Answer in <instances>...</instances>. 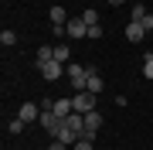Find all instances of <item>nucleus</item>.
Masks as SVG:
<instances>
[{"mask_svg":"<svg viewBox=\"0 0 153 150\" xmlns=\"http://www.w3.org/2000/svg\"><path fill=\"white\" fill-rule=\"evenodd\" d=\"M109 4H112V7H123V4H126V0H109Z\"/></svg>","mask_w":153,"mask_h":150,"instance_id":"5701e85b","label":"nucleus"},{"mask_svg":"<svg viewBox=\"0 0 153 150\" xmlns=\"http://www.w3.org/2000/svg\"><path fill=\"white\" fill-rule=\"evenodd\" d=\"M0 45H4V48L17 45V34H14V31H4V34H0Z\"/></svg>","mask_w":153,"mask_h":150,"instance_id":"4468645a","label":"nucleus"},{"mask_svg":"<svg viewBox=\"0 0 153 150\" xmlns=\"http://www.w3.org/2000/svg\"><path fill=\"white\" fill-rule=\"evenodd\" d=\"M71 106H75V113H92L95 109V92H75V99H71Z\"/></svg>","mask_w":153,"mask_h":150,"instance_id":"f03ea898","label":"nucleus"},{"mask_svg":"<svg viewBox=\"0 0 153 150\" xmlns=\"http://www.w3.org/2000/svg\"><path fill=\"white\" fill-rule=\"evenodd\" d=\"M82 17H85V24H99V14L92 10V7H85V14H82Z\"/></svg>","mask_w":153,"mask_h":150,"instance_id":"a211bd4d","label":"nucleus"},{"mask_svg":"<svg viewBox=\"0 0 153 150\" xmlns=\"http://www.w3.org/2000/svg\"><path fill=\"white\" fill-rule=\"evenodd\" d=\"M34 55H38V65H48V61H55V48H38Z\"/></svg>","mask_w":153,"mask_h":150,"instance_id":"9b49d317","label":"nucleus"},{"mask_svg":"<svg viewBox=\"0 0 153 150\" xmlns=\"http://www.w3.org/2000/svg\"><path fill=\"white\" fill-rule=\"evenodd\" d=\"M17 116H21L24 123H38V119H41V106H38V102H24Z\"/></svg>","mask_w":153,"mask_h":150,"instance_id":"423d86ee","label":"nucleus"},{"mask_svg":"<svg viewBox=\"0 0 153 150\" xmlns=\"http://www.w3.org/2000/svg\"><path fill=\"white\" fill-rule=\"evenodd\" d=\"M88 38H95V41L102 38V24H88Z\"/></svg>","mask_w":153,"mask_h":150,"instance_id":"aec40b11","label":"nucleus"},{"mask_svg":"<svg viewBox=\"0 0 153 150\" xmlns=\"http://www.w3.org/2000/svg\"><path fill=\"white\" fill-rule=\"evenodd\" d=\"M143 34H146V28H143L140 21H129V24H126V41L136 45V41H143Z\"/></svg>","mask_w":153,"mask_h":150,"instance_id":"0eeeda50","label":"nucleus"},{"mask_svg":"<svg viewBox=\"0 0 153 150\" xmlns=\"http://www.w3.org/2000/svg\"><path fill=\"white\" fill-rule=\"evenodd\" d=\"M71 147H75V150H95V147H92V140H88V137H82L78 143H71Z\"/></svg>","mask_w":153,"mask_h":150,"instance_id":"6ab92c4d","label":"nucleus"},{"mask_svg":"<svg viewBox=\"0 0 153 150\" xmlns=\"http://www.w3.org/2000/svg\"><path fill=\"white\" fill-rule=\"evenodd\" d=\"M140 24H143V28H146V31H153V14H146V17H143Z\"/></svg>","mask_w":153,"mask_h":150,"instance_id":"412c9836","label":"nucleus"},{"mask_svg":"<svg viewBox=\"0 0 153 150\" xmlns=\"http://www.w3.org/2000/svg\"><path fill=\"white\" fill-rule=\"evenodd\" d=\"M65 34H68V38H85V34H88L85 17H75V21H68V24H65Z\"/></svg>","mask_w":153,"mask_h":150,"instance_id":"39448f33","label":"nucleus"},{"mask_svg":"<svg viewBox=\"0 0 153 150\" xmlns=\"http://www.w3.org/2000/svg\"><path fill=\"white\" fill-rule=\"evenodd\" d=\"M68 55H71V51H68L65 45H58V48H55V61H61V65L68 61Z\"/></svg>","mask_w":153,"mask_h":150,"instance_id":"dca6fc26","label":"nucleus"},{"mask_svg":"<svg viewBox=\"0 0 153 150\" xmlns=\"http://www.w3.org/2000/svg\"><path fill=\"white\" fill-rule=\"evenodd\" d=\"M24 126H27V123H24L21 116H17V119H10V123H7V133H21Z\"/></svg>","mask_w":153,"mask_h":150,"instance_id":"ddd939ff","label":"nucleus"},{"mask_svg":"<svg viewBox=\"0 0 153 150\" xmlns=\"http://www.w3.org/2000/svg\"><path fill=\"white\" fill-rule=\"evenodd\" d=\"M65 75H68V82L75 85V92H88V68H82V65H68Z\"/></svg>","mask_w":153,"mask_h":150,"instance_id":"f257e3e1","label":"nucleus"},{"mask_svg":"<svg viewBox=\"0 0 153 150\" xmlns=\"http://www.w3.org/2000/svg\"><path fill=\"white\" fill-rule=\"evenodd\" d=\"M99 130H102V113H99V109L85 113V137H88V140H95Z\"/></svg>","mask_w":153,"mask_h":150,"instance_id":"7ed1b4c3","label":"nucleus"},{"mask_svg":"<svg viewBox=\"0 0 153 150\" xmlns=\"http://www.w3.org/2000/svg\"><path fill=\"white\" fill-rule=\"evenodd\" d=\"M143 78H153V55L143 58Z\"/></svg>","mask_w":153,"mask_h":150,"instance_id":"f3484780","label":"nucleus"},{"mask_svg":"<svg viewBox=\"0 0 153 150\" xmlns=\"http://www.w3.org/2000/svg\"><path fill=\"white\" fill-rule=\"evenodd\" d=\"M51 21H55V24H68V14H65V7H51Z\"/></svg>","mask_w":153,"mask_h":150,"instance_id":"f8f14e48","label":"nucleus"},{"mask_svg":"<svg viewBox=\"0 0 153 150\" xmlns=\"http://www.w3.org/2000/svg\"><path fill=\"white\" fill-rule=\"evenodd\" d=\"M41 75L48 78V82H55V78H61V61H48V65H38Z\"/></svg>","mask_w":153,"mask_h":150,"instance_id":"6e6552de","label":"nucleus"},{"mask_svg":"<svg viewBox=\"0 0 153 150\" xmlns=\"http://www.w3.org/2000/svg\"><path fill=\"white\" fill-rule=\"evenodd\" d=\"M129 14H133V21H143V17H146L150 10H146L143 4H133V10H129Z\"/></svg>","mask_w":153,"mask_h":150,"instance_id":"2eb2a0df","label":"nucleus"},{"mask_svg":"<svg viewBox=\"0 0 153 150\" xmlns=\"http://www.w3.org/2000/svg\"><path fill=\"white\" fill-rule=\"evenodd\" d=\"M65 147H68V143H61V140H55V143H51L48 150H65Z\"/></svg>","mask_w":153,"mask_h":150,"instance_id":"4be33fe9","label":"nucleus"},{"mask_svg":"<svg viewBox=\"0 0 153 150\" xmlns=\"http://www.w3.org/2000/svg\"><path fill=\"white\" fill-rule=\"evenodd\" d=\"M38 123L48 130L51 137H55V133H58V126H61V116H55V109H41V119H38Z\"/></svg>","mask_w":153,"mask_h":150,"instance_id":"20e7f679","label":"nucleus"},{"mask_svg":"<svg viewBox=\"0 0 153 150\" xmlns=\"http://www.w3.org/2000/svg\"><path fill=\"white\" fill-rule=\"evenodd\" d=\"M102 85H105V82H102V75H99L95 68H88V92H95V96H99V92H102Z\"/></svg>","mask_w":153,"mask_h":150,"instance_id":"9d476101","label":"nucleus"},{"mask_svg":"<svg viewBox=\"0 0 153 150\" xmlns=\"http://www.w3.org/2000/svg\"><path fill=\"white\" fill-rule=\"evenodd\" d=\"M51 109H55V116H71V113H75V106H71V99H55V106H51Z\"/></svg>","mask_w":153,"mask_h":150,"instance_id":"1a4fd4ad","label":"nucleus"}]
</instances>
